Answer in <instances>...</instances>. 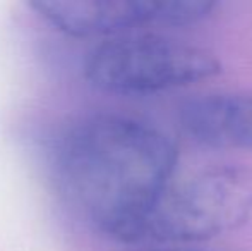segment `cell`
<instances>
[{
	"label": "cell",
	"instance_id": "cell-1",
	"mask_svg": "<svg viewBox=\"0 0 252 251\" xmlns=\"http://www.w3.org/2000/svg\"><path fill=\"white\" fill-rule=\"evenodd\" d=\"M175 165V143L156 126L129 115L83 119L57 148L63 194L96 231L126 245L173 179Z\"/></svg>",
	"mask_w": 252,
	"mask_h": 251
},
{
	"label": "cell",
	"instance_id": "cell-2",
	"mask_svg": "<svg viewBox=\"0 0 252 251\" xmlns=\"http://www.w3.org/2000/svg\"><path fill=\"white\" fill-rule=\"evenodd\" d=\"M252 218V169L216 164L173 178L129 245L184 246L242 227Z\"/></svg>",
	"mask_w": 252,
	"mask_h": 251
},
{
	"label": "cell",
	"instance_id": "cell-3",
	"mask_svg": "<svg viewBox=\"0 0 252 251\" xmlns=\"http://www.w3.org/2000/svg\"><path fill=\"white\" fill-rule=\"evenodd\" d=\"M84 71L98 90L137 97L215 77L221 72V62L201 45L150 31H129L96 45Z\"/></svg>",
	"mask_w": 252,
	"mask_h": 251
},
{
	"label": "cell",
	"instance_id": "cell-4",
	"mask_svg": "<svg viewBox=\"0 0 252 251\" xmlns=\"http://www.w3.org/2000/svg\"><path fill=\"white\" fill-rule=\"evenodd\" d=\"M41 19L70 36H117L143 26H187L218 9L206 0H38Z\"/></svg>",
	"mask_w": 252,
	"mask_h": 251
},
{
	"label": "cell",
	"instance_id": "cell-5",
	"mask_svg": "<svg viewBox=\"0 0 252 251\" xmlns=\"http://www.w3.org/2000/svg\"><path fill=\"white\" fill-rule=\"evenodd\" d=\"M180 129L216 150H252V91H209L179 108Z\"/></svg>",
	"mask_w": 252,
	"mask_h": 251
},
{
	"label": "cell",
	"instance_id": "cell-6",
	"mask_svg": "<svg viewBox=\"0 0 252 251\" xmlns=\"http://www.w3.org/2000/svg\"><path fill=\"white\" fill-rule=\"evenodd\" d=\"M122 251H202V250L187 248V246H139V248H130Z\"/></svg>",
	"mask_w": 252,
	"mask_h": 251
}]
</instances>
